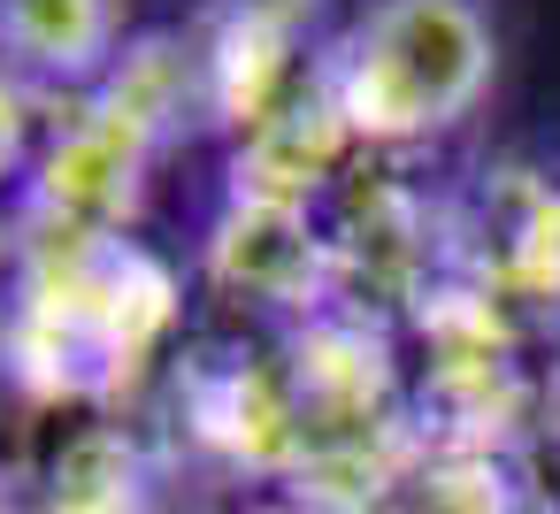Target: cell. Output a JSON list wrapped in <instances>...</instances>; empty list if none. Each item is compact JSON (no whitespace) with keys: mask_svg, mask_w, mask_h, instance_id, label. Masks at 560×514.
<instances>
[{"mask_svg":"<svg viewBox=\"0 0 560 514\" xmlns=\"http://www.w3.org/2000/svg\"><path fill=\"white\" fill-rule=\"evenodd\" d=\"M185 292L131 231L16 215L0 300V384L39 414H124L170 353Z\"/></svg>","mask_w":560,"mask_h":514,"instance_id":"cell-1","label":"cell"},{"mask_svg":"<svg viewBox=\"0 0 560 514\" xmlns=\"http://www.w3.org/2000/svg\"><path fill=\"white\" fill-rule=\"evenodd\" d=\"M185 124H200V78H192L185 32L124 39L108 78H93L85 93H62L32 154L24 215L78 223V231H131L147 200V170Z\"/></svg>","mask_w":560,"mask_h":514,"instance_id":"cell-2","label":"cell"},{"mask_svg":"<svg viewBox=\"0 0 560 514\" xmlns=\"http://www.w3.org/2000/svg\"><path fill=\"white\" fill-rule=\"evenodd\" d=\"M499 39L483 0H369L330 39V78L369 154H415L476 116Z\"/></svg>","mask_w":560,"mask_h":514,"instance_id":"cell-3","label":"cell"},{"mask_svg":"<svg viewBox=\"0 0 560 514\" xmlns=\"http://www.w3.org/2000/svg\"><path fill=\"white\" fill-rule=\"evenodd\" d=\"M315 215L330 246V307L353 323L392 330L445 277V192L422 185L407 154H361Z\"/></svg>","mask_w":560,"mask_h":514,"instance_id":"cell-4","label":"cell"},{"mask_svg":"<svg viewBox=\"0 0 560 514\" xmlns=\"http://www.w3.org/2000/svg\"><path fill=\"white\" fill-rule=\"evenodd\" d=\"M445 269L506 315L560 330V177L537 162H483L445 185Z\"/></svg>","mask_w":560,"mask_h":514,"instance_id":"cell-5","label":"cell"},{"mask_svg":"<svg viewBox=\"0 0 560 514\" xmlns=\"http://www.w3.org/2000/svg\"><path fill=\"white\" fill-rule=\"evenodd\" d=\"M330 0H200L185 24L192 78H200V124L238 139L254 116H269L323 55Z\"/></svg>","mask_w":560,"mask_h":514,"instance_id":"cell-6","label":"cell"},{"mask_svg":"<svg viewBox=\"0 0 560 514\" xmlns=\"http://www.w3.org/2000/svg\"><path fill=\"white\" fill-rule=\"evenodd\" d=\"M200 277L246 323L292 330V323H307V315L330 307L323 215L315 208H277V200H231L223 192V215L208 223V246H200Z\"/></svg>","mask_w":560,"mask_h":514,"instance_id":"cell-7","label":"cell"},{"mask_svg":"<svg viewBox=\"0 0 560 514\" xmlns=\"http://www.w3.org/2000/svg\"><path fill=\"white\" fill-rule=\"evenodd\" d=\"M369 147L353 139V116L338 101L330 55L231 139V200H277V208H323L330 185L361 162Z\"/></svg>","mask_w":560,"mask_h":514,"instance_id":"cell-8","label":"cell"},{"mask_svg":"<svg viewBox=\"0 0 560 514\" xmlns=\"http://www.w3.org/2000/svg\"><path fill=\"white\" fill-rule=\"evenodd\" d=\"M47 514H177L170 453L124 414H70V430L32 460Z\"/></svg>","mask_w":560,"mask_h":514,"instance_id":"cell-9","label":"cell"},{"mask_svg":"<svg viewBox=\"0 0 560 514\" xmlns=\"http://www.w3.org/2000/svg\"><path fill=\"white\" fill-rule=\"evenodd\" d=\"M361 514H560V483L545 453H445L415 445Z\"/></svg>","mask_w":560,"mask_h":514,"instance_id":"cell-10","label":"cell"},{"mask_svg":"<svg viewBox=\"0 0 560 514\" xmlns=\"http://www.w3.org/2000/svg\"><path fill=\"white\" fill-rule=\"evenodd\" d=\"M124 55V0H0V62L47 93H85Z\"/></svg>","mask_w":560,"mask_h":514,"instance_id":"cell-11","label":"cell"},{"mask_svg":"<svg viewBox=\"0 0 560 514\" xmlns=\"http://www.w3.org/2000/svg\"><path fill=\"white\" fill-rule=\"evenodd\" d=\"M62 93L16 78L9 62H0V254L16 246V215H24V185H32V154L55 124Z\"/></svg>","mask_w":560,"mask_h":514,"instance_id":"cell-12","label":"cell"},{"mask_svg":"<svg viewBox=\"0 0 560 514\" xmlns=\"http://www.w3.org/2000/svg\"><path fill=\"white\" fill-rule=\"evenodd\" d=\"M231 514H353V506L315 499V491H292V483H261V491H238Z\"/></svg>","mask_w":560,"mask_h":514,"instance_id":"cell-13","label":"cell"},{"mask_svg":"<svg viewBox=\"0 0 560 514\" xmlns=\"http://www.w3.org/2000/svg\"><path fill=\"white\" fill-rule=\"evenodd\" d=\"M0 514H47L39 468H32V460H0Z\"/></svg>","mask_w":560,"mask_h":514,"instance_id":"cell-14","label":"cell"}]
</instances>
